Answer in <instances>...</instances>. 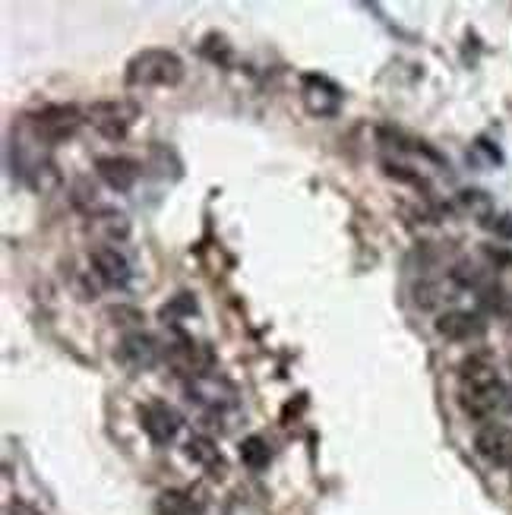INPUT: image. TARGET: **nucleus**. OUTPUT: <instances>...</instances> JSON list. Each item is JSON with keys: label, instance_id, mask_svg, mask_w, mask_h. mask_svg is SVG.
Returning a JSON list of instances; mask_svg holds the SVG:
<instances>
[{"label": "nucleus", "instance_id": "1", "mask_svg": "<svg viewBox=\"0 0 512 515\" xmlns=\"http://www.w3.org/2000/svg\"><path fill=\"white\" fill-rule=\"evenodd\" d=\"M458 408L471 421L490 424V418L512 408V395L497 367L484 354H471L458 364Z\"/></svg>", "mask_w": 512, "mask_h": 515}, {"label": "nucleus", "instance_id": "2", "mask_svg": "<svg viewBox=\"0 0 512 515\" xmlns=\"http://www.w3.org/2000/svg\"><path fill=\"white\" fill-rule=\"evenodd\" d=\"M184 67L181 54L168 48H143L127 61V74H124V83L130 89H175V85L184 83Z\"/></svg>", "mask_w": 512, "mask_h": 515}, {"label": "nucleus", "instance_id": "3", "mask_svg": "<svg viewBox=\"0 0 512 515\" xmlns=\"http://www.w3.org/2000/svg\"><path fill=\"white\" fill-rule=\"evenodd\" d=\"M139 114H143V108L133 98H102V102H92L85 108V124L105 140L121 143L136 127Z\"/></svg>", "mask_w": 512, "mask_h": 515}, {"label": "nucleus", "instance_id": "4", "mask_svg": "<svg viewBox=\"0 0 512 515\" xmlns=\"http://www.w3.org/2000/svg\"><path fill=\"white\" fill-rule=\"evenodd\" d=\"M85 124V111H79L76 104H48L38 114L29 117V130L35 140L57 146L66 143L70 136H76V130Z\"/></svg>", "mask_w": 512, "mask_h": 515}, {"label": "nucleus", "instance_id": "5", "mask_svg": "<svg viewBox=\"0 0 512 515\" xmlns=\"http://www.w3.org/2000/svg\"><path fill=\"white\" fill-rule=\"evenodd\" d=\"M301 102L307 108L310 117H338L345 108V92L338 83H332L329 76L323 74H304L301 76Z\"/></svg>", "mask_w": 512, "mask_h": 515}, {"label": "nucleus", "instance_id": "6", "mask_svg": "<svg viewBox=\"0 0 512 515\" xmlns=\"http://www.w3.org/2000/svg\"><path fill=\"white\" fill-rule=\"evenodd\" d=\"M139 427H143V433L156 442V446H168V442H175V437L181 433L184 418L168 405V401L156 399V401L139 405Z\"/></svg>", "mask_w": 512, "mask_h": 515}, {"label": "nucleus", "instance_id": "7", "mask_svg": "<svg viewBox=\"0 0 512 515\" xmlns=\"http://www.w3.org/2000/svg\"><path fill=\"white\" fill-rule=\"evenodd\" d=\"M115 358L121 361L130 373H146V370H152L158 364V358H162V348H158V342L152 339V335L127 332L121 339V345H117Z\"/></svg>", "mask_w": 512, "mask_h": 515}, {"label": "nucleus", "instance_id": "8", "mask_svg": "<svg viewBox=\"0 0 512 515\" xmlns=\"http://www.w3.org/2000/svg\"><path fill=\"white\" fill-rule=\"evenodd\" d=\"M475 452L494 468H512V427L481 424L475 433Z\"/></svg>", "mask_w": 512, "mask_h": 515}, {"label": "nucleus", "instance_id": "9", "mask_svg": "<svg viewBox=\"0 0 512 515\" xmlns=\"http://www.w3.org/2000/svg\"><path fill=\"white\" fill-rule=\"evenodd\" d=\"M89 260H92V272H95L108 288H127L130 262L117 247H111V243H98V247L89 250Z\"/></svg>", "mask_w": 512, "mask_h": 515}, {"label": "nucleus", "instance_id": "10", "mask_svg": "<svg viewBox=\"0 0 512 515\" xmlns=\"http://www.w3.org/2000/svg\"><path fill=\"white\" fill-rule=\"evenodd\" d=\"M437 332L449 342H471L487 332V322L471 310H447L437 316Z\"/></svg>", "mask_w": 512, "mask_h": 515}, {"label": "nucleus", "instance_id": "11", "mask_svg": "<svg viewBox=\"0 0 512 515\" xmlns=\"http://www.w3.org/2000/svg\"><path fill=\"white\" fill-rule=\"evenodd\" d=\"M95 174L102 177L111 190L127 193V190L136 187L143 168H139V162H133V158H127V155H102L95 162Z\"/></svg>", "mask_w": 512, "mask_h": 515}, {"label": "nucleus", "instance_id": "12", "mask_svg": "<svg viewBox=\"0 0 512 515\" xmlns=\"http://www.w3.org/2000/svg\"><path fill=\"white\" fill-rule=\"evenodd\" d=\"M184 452H187V459L196 461V465L203 468L212 480H225V474H228V461H225L222 449H218L209 437H190L187 446H184Z\"/></svg>", "mask_w": 512, "mask_h": 515}, {"label": "nucleus", "instance_id": "13", "mask_svg": "<svg viewBox=\"0 0 512 515\" xmlns=\"http://www.w3.org/2000/svg\"><path fill=\"white\" fill-rule=\"evenodd\" d=\"M206 493L199 487L187 490H162L156 500V515H203Z\"/></svg>", "mask_w": 512, "mask_h": 515}, {"label": "nucleus", "instance_id": "14", "mask_svg": "<svg viewBox=\"0 0 512 515\" xmlns=\"http://www.w3.org/2000/svg\"><path fill=\"white\" fill-rule=\"evenodd\" d=\"M25 183H29L35 193H51V190L61 187V171H57L55 162H48V158H38L32 168H25Z\"/></svg>", "mask_w": 512, "mask_h": 515}, {"label": "nucleus", "instance_id": "15", "mask_svg": "<svg viewBox=\"0 0 512 515\" xmlns=\"http://www.w3.org/2000/svg\"><path fill=\"white\" fill-rule=\"evenodd\" d=\"M241 461L244 465L250 468V471H266L269 468V461H272V449H269V442H266L263 437H244L241 440Z\"/></svg>", "mask_w": 512, "mask_h": 515}, {"label": "nucleus", "instance_id": "16", "mask_svg": "<svg viewBox=\"0 0 512 515\" xmlns=\"http://www.w3.org/2000/svg\"><path fill=\"white\" fill-rule=\"evenodd\" d=\"M199 54H203L206 61L216 64V67H228V64L235 61V48H231L228 38L218 35V32H209V35L203 38V45H199Z\"/></svg>", "mask_w": 512, "mask_h": 515}, {"label": "nucleus", "instance_id": "17", "mask_svg": "<svg viewBox=\"0 0 512 515\" xmlns=\"http://www.w3.org/2000/svg\"><path fill=\"white\" fill-rule=\"evenodd\" d=\"M92 224L105 234V243H115L117 237H127L130 234V222L127 215L121 213H102V215H92Z\"/></svg>", "mask_w": 512, "mask_h": 515}, {"label": "nucleus", "instance_id": "18", "mask_svg": "<svg viewBox=\"0 0 512 515\" xmlns=\"http://www.w3.org/2000/svg\"><path fill=\"white\" fill-rule=\"evenodd\" d=\"M190 313H196V301L187 294V292H181V294H175V301L171 303H165L162 307V320L165 322H175V320H181V316H190Z\"/></svg>", "mask_w": 512, "mask_h": 515}, {"label": "nucleus", "instance_id": "19", "mask_svg": "<svg viewBox=\"0 0 512 515\" xmlns=\"http://www.w3.org/2000/svg\"><path fill=\"white\" fill-rule=\"evenodd\" d=\"M383 171L389 177H396V181H402V183H415V187H421V174L417 171H408L405 164H396V162H383Z\"/></svg>", "mask_w": 512, "mask_h": 515}, {"label": "nucleus", "instance_id": "20", "mask_svg": "<svg viewBox=\"0 0 512 515\" xmlns=\"http://www.w3.org/2000/svg\"><path fill=\"white\" fill-rule=\"evenodd\" d=\"M108 316L115 322H121V326H136V322H143V313H139V310H133V307H111Z\"/></svg>", "mask_w": 512, "mask_h": 515}, {"label": "nucleus", "instance_id": "21", "mask_svg": "<svg viewBox=\"0 0 512 515\" xmlns=\"http://www.w3.org/2000/svg\"><path fill=\"white\" fill-rule=\"evenodd\" d=\"M490 228H494L500 237H507V241H512V219H509V215H494Z\"/></svg>", "mask_w": 512, "mask_h": 515}, {"label": "nucleus", "instance_id": "22", "mask_svg": "<svg viewBox=\"0 0 512 515\" xmlns=\"http://www.w3.org/2000/svg\"><path fill=\"white\" fill-rule=\"evenodd\" d=\"M509 484H512V480H509Z\"/></svg>", "mask_w": 512, "mask_h": 515}]
</instances>
